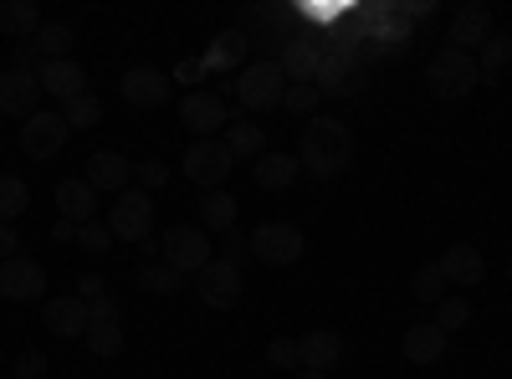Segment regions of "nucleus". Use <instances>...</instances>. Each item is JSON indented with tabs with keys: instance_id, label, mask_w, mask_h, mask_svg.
Here are the masks:
<instances>
[{
	"instance_id": "nucleus-23",
	"label": "nucleus",
	"mask_w": 512,
	"mask_h": 379,
	"mask_svg": "<svg viewBox=\"0 0 512 379\" xmlns=\"http://www.w3.org/2000/svg\"><path fill=\"white\" fill-rule=\"evenodd\" d=\"M400 349H405L410 364H436L446 354V333L436 323H415V328H405V344Z\"/></svg>"
},
{
	"instance_id": "nucleus-41",
	"label": "nucleus",
	"mask_w": 512,
	"mask_h": 379,
	"mask_svg": "<svg viewBox=\"0 0 512 379\" xmlns=\"http://www.w3.org/2000/svg\"><path fill=\"white\" fill-rule=\"evenodd\" d=\"M241 257H251V236H241V231H226V246H221V262L241 267Z\"/></svg>"
},
{
	"instance_id": "nucleus-38",
	"label": "nucleus",
	"mask_w": 512,
	"mask_h": 379,
	"mask_svg": "<svg viewBox=\"0 0 512 379\" xmlns=\"http://www.w3.org/2000/svg\"><path fill=\"white\" fill-rule=\"evenodd\" d=\"M267 359H272L277 369H297V364H303V354H297V339H272V344H267Z\"/></svg>"
},
{
	"instance_id": "nucleus-20",
	"label": "nucleus",
	"mask_w": 512,
	"mask_h": 379,
	"mask_svg": "<svg viewBox=\"0 0 512 379\" xmlns=\"http://www.w3.org/2000/svg\"><path fill=\"white\" fill-rule=\"evenodd\" d=\"M297 354H303V364H308V369L328 374L338 359H344V339H338L333 328H318V333H308V339H297Z\"/></svg>"
},
{
	"instance_id": "nucleus-10",
	"label": "nucleus",
	"mask_w": 512,
	"mask_h": 379,
	"mask_svg": "<svg viewBox=\"0 0 512 379\" xmlns=\"http://www.w3.org/2000/svg\"><path fill=\"white\" fill-rule=\"evenodd\" d=\"M0 292H6L11 303H36L41 292H47V267L31 262V257L0 262Z\"/></svg>"
},
{
	"instance_id": "nucleus-18",
	"label": "nucleus",
	"mask_w": 512,
	"mask_h": 379,
	"mask_svg": "<svg viewBox=\"0 0 512 379\" xmlns=\"http://www.w3.org/2000/svg\"><path fill=\"white\" fill-rule=\"evenodd\" d=\"M436 267H441L446 287H477V282L487 277V262H482V251H477V246H466V241L446 246V257H441Z\"/></svg>"
},
{
	"instance_id": "nucleus-1",
	"label": "nucleus",
	"mask_w": 512,
	"mask_h": 379,
	"mask_svg": "<svg viewBox=\"0 0 512 379\" xmlns=\"http://www.w3.org/2000/svg\"><path fill=\"white\" fill-rule=\"evenodd\" d=\"M297 159H303V170H308V175L333 180V175H344V170H349L354 139H349V129H344L338 118H308L303 144H297Z\"/></svg>"
},
{
	"instance_id": "nucleus-19",
	"label": "nucleus",
	"mask_w": 512,
	"mask_h": 379,
	"mask_svg": "<svg viewBox=\"0 0 512 379\" xmlns=\"http://www.w3.org/2000/svg\"><path fill=\"white\" fill-rule=\"evenodd\" d=\"M57 210H62V221L88 226L93 210H98V190H93L88 180H62V185H57Z\"/></svg>"
},
{
	"instance_id": "nucleus-30",
	"label": "nucleus",
	"mask_w": 512,
	"mask_h": 379,
	"mask_svg": "<svg viewBox=\"0 0 512 379\" xmlns=\"http://www.w3.org/2000/svg\"><path fill=\"white\" fill-rule=\"evenodd\" d=\"M512 62V36L502 31H492V41H487V47L477 52V72H482V82H492V77H502V67Z\"/></svg>"
},
{
	"instance_id": "nucleus-46",
	"label": "nucleus",
	"mask_w": 512,
	"mask_h": 379,
	"mask_svg": "<svg viewBox=\"0 0 512 379\" xmlns=\"http://www.w3.org/2000/svg\"><path fill=\"white\" fill-rule=\"evenodd\" d=\"M52 241H62V246L77 241V226H72V221H57V226H52Z\"/></svg>"
},
{
	"instance_id": "nucleus-39",
	"label": "nucleus",
	"mask_w": 512,
	"mask_h": 379,
	"mask_svg": "<svg viewBox=\"0 0 512 379\" xmlns=\"http://www.w3.org/2000/svg\"><path fill=\"white\" fill-rule=\"evenodd\" d=\"M134 175H139V185H144V195H149V190H159V185L169 180V164H164V159H144Z\"/></svg>"
},
{
	"instance_id": "nucleus-34",
	"label": "nucleus",
	"mask_w": 512,
	"mask_h": 379,
	"mask_svg": "<svg viewBox=\"0 0 512 379\" xmlns=\"http://www.w3.org/2000/svg\"><path fill=\"white\" fill-rule=\"evenodd\" d=\"M466 323H472V303H466V298H441L436 303V328L446 333V339L456 328H466Z\"/></svg>"
},
{
	"instance_id": "nucleus-26",
	"label": "nucleus",
	"mask_w": 512,
	"mask_h": 379,
	"mask_svg": "<svg viewBox=\"0 0 512 379\" xmlns=\"http://www.w3.org/2000/svg\"><path fill=\"white\" fill-rule=\"evenodd\" d=\"M0 31L6 36H36L41 31V11L31 0H0Z\"/></svg>"
},
{
	"instance_id": "nucleus-22",
	"label": "nucleus",
	"mask_w": 512,
	"mask_h": 379,
	"mask_svg": "<svg viewBox=\"0 0 512 379\" xmlns=\"http://www.w3.org/2000/svg\"><path fill=\"white\" fill-rule=\"evenodd\" d=\"M297 170H303V164H297L292 154H262L251 164V180H256V190H287L292 180H297Z\"/></svg>"
},
{
	"instance_id": "nucleus-9",
	"label": "nucleus",
	"mask_w": 512,
	"mask_h": 379,
	"mask_svg": "<svg viewBox=\"0 0 512 379\" xmlns=\"http://www.w3.org/2000/svg\"><path fill=\"white\" fill-rule=\"evenodd\" d=\"M67 118L62 113H31L26 123H21V149L31 154V159H57L62 149H67Z\"/></svg>"
},
{
	"instance_id": "nucleus-16",
	"label": "nucleus",
	"mask_w": 512,
	"mask_h": 379,
	"mask_svg": "<svg viewBox=\"0 0 512 379\" xmlns=\"http://www.w3.org/2000/svg\"><path fill=\"white\" fill-rule=\"evenodd\" d=\"M82 180H88L98 195H103V190H108V195H123L128 180H134V164H128L118 149H98V154L88 159V175H82Z\"/></svg>"
},
{
	"instance_id": "nucleus-12",
	"label": "nucleus",
	"mask_w": 512,
	"mask_h": 379,
	"mask_svg": "<svg viewBox=\"0 0 512 379\" xmlns=\"http://www.w3.org/2000/svg\"><path fill=\"white\" fill-rule=\"evenodd\" d=\"M318 57H323V36H282L277 67L287 72V82H313L318 77Z\"/></svg>"
},
{
	"instance_id": "nucleus-29",
	"label": "nucleus",
	"mask_w": 512,
	"mask_h": 379,
	"mask_svg": "<svg viewBox=\"0 0 512 379\" xmlns=\"http://www.w3.org/2000/svg\"><path fill=\"white\" fill-rule=\"evenodd\" d=\"M139 287L149 292V298H175V292L185 287V277H180L175 267H164V262H149V267L139 272Z\"/></svg>"
},
{
	"instance_id": "nucleus-48",
	"label": "nucleus",
	"mask_w": 512,
	"mask_h": 379,
	"mask_svg": "<svg viewBox=\"0 0 512 379\" xmlns=\"http://www.w3.org/2000/svg\"><path fill=\"white\" fill-rule=\"evenodd\" d=\"M0 379H11V374H0Z\"/></svg>"
},
{
	"instance_id": "nucleus-24",
	"label": "nucleus",
	"mask_w": 512,
	"mask_h": 379,
	"mask_svg": "<svg viewBox=\"0 0 512 379\" xmlns=\"http://www.w3.org/2000/svg\"><path fill=\"white\" fill-rule=\"evenodd\" d=\"M226 149H231V159H262L267 154V134H262V123H226V139H221Z\"/></svg>"
},
{
	"instance_id": "nucleus-3",
	"label": "nucleus",
	"mask_w": 512,
	"mask_h": 379,
	"mask_svg": "<svg viewBox=\"0 0 512 379\" xmlns=\"http://www.w3.org/2000/svg\"><path fill=\"white\" fill-rule=\"evenodd\" d=\"M282 93H287V72L277 67V57H256L251 67L236 72V103H241L246 113L282 108Z\"/></svg>"
},
{
	"instance_id": "nucleus-15",
	"label": "nucleus",
	"mask_w": 512,
	"mask_h": 379,
	"mask_svg": "<svg viewBox=\"0 0 512 379\" xmlns=\"http://www.w3.org/2000/svg\"><path fill=\"white\" fill-rule=\"evenodd\" d=\"M36 82H41V93H52L57 103H72V98L88 93V72H82V62H72V57L47 62V67L36 72Z\"/></svg>"
},
{
	"instance_id": "nucleus-32",
	"label": "nucleus",
	"mask_w": 512,
	"mask_h": 379,
	"mask_svg": "<svg viewBox=\"0 0 512 379\" xmlns=\"http://www.w3.org/2000/svg\"><path fill=\"white\" fill-rule=\"evenodd\" d=\"M62 118H67V129H98V123H103V103L93 93H82V98H72L62 108Z\"/></svg>"
},
{
	"instance_id": "nucleus-25",
	"label": "nucleus",
	"mask_w": 512,
	"mask_h": 379,
	"mask_svg": "<svg viewBox=\"0 0 512 379\" xmlns=\"http://www.w3.org/2000/svg\"><path fill=\"white\" fill-rule=\"evenodd\" d=\"M200 231H236V200L226 190H205L200 200Z\"/></svg>"
},
{
	"instance_id": "nucleus-33",
	"label": "nucleus",
	"mask_w": 512,
	"mask_h": 379,
	"mask_svg": "<svg viewBox=\"0 0 512 379\" xmlns=\"http://www.w3.org/2000/svg\"><path fill=\"white\" fill-rule=\"evenodd\" d=\"M410 292H415L420 303H441V298H446V277H441V267H436V262H425V267L410 277Z\"/></svg>"
},
{
	"instance_id": "nucleus-17",
	"label": "nucleus",
	"mask_w": 512,
	"mask_h": 379,
	"mask_svg": "<svg viewBox=\"0 0 512 379\" xmlns=\"http://www.w3.org/2000/svg\"><path fill=\"white\" fill-rule=\"evenodd\" d=\"M492 41V11L487 6H461L451 16V47L456 52H482Z\"/></svg>"
},
{
	"instance_id": "nucleus-47",
	"label": "nucleus",
	"mask_w": 512,
	"mask_h": 379,
	"mask_svg": "<svg viewBox=\"0 0 512 379\" xmlns=\"http://www.w3.org/2000/svg\"><path fill=\"white\" fill-rule=\"evenodd\" d=\"M297 379H328V374H318V369H303V374H297Z\"/></svg>"
},
{
	"instance_id": "nucleus-11",
	"label": "nucleus",
	"mask_w": 512,
	"mask_h": 379,
	"mask_svg": "<svg viewBox=\"0 0 512 379\" xmlns=\"http://www.w3.org/2000/svg\"><path fill=\"white\" fill-rule=\"evenodd\" d=\"M180 118H185V129H190L195 139H216V134H226V123H231L221 93H190V98L180 103Z\"/></svg>"
},
{
	"instance_id": "nucleus-14",
	"label": "nucleus",
	"mask_w": 512,
	"mask_h": 379,
	"mask_svg": "<svg viewBox=\"0 0 512 379\" xmlns=\"http://www.w3.org/2000/svg\"><path fill=\"white\" fill-rule=\"evenodd\" d=\"M118 93L134 103V108H164L175 88H169V77L159 67H128L123 82H118Z\"/></svg>"
},
{
	"instance_id": "nucleus-7",
	"label": "nucleus",
	"mask_w": 512,
	"mask_h": 379,
	"mask_svg": "<svg viewBox=\"0 0 512 379\" xmlns=\"http://www.w3.org/2000/svg\"><path fill=\"white\" fill-rule=\"evenodd\" d=\"M159 251H164V267H175L180 277H195L210 262V231H200V226H169Z\"/></svg>"
},
{
	"instance_id": "nucleus-8",
	"label": "nucleus",
	"mask_w": 512,
	"mask_h": 379,
	"mask_svg": "<svg viewBox=\"0 0 512 379\" xmlns=\"http://www.w3.org/2000/svg\"><path fill=\"white\" fill-rule=\"evenodd\" d=\"M195 292H200V303L216 308V313L236 308V303H241V267H231V262H221V257H210V262L195 272Z\"/></svg>"
},
{
	"instance_id": "nucleus-13",
	"label": "nucleus",
	"mask_w": 512,
	"mask_h": 379,
	"mask_svg": "<svg viewBox=\"0 0 512 379\" xmlns=\"http://www.w3.org/2000/svg\"><path fill=\"white\" fill-rule=\"evenodd\" d=\"M41 82L21 67H0V113H11V118H31L41 113Z\"/></svg>"
},
{
	"instance_id": "nucleus-6",
	"label": "nucleus",
	"mask_w": 512,
	"mask_h": 379,
	"mask_svg": "<svg viewBox=\"0 0 512 379\" xmlns=\"http://www.w3.org/2000/svg\"><path fill=\"white\" fill-rule=\"evenodd\" d=\"M251 257L267 262V267H292L303 257V231L292 221H262L251 231Z\"/></svg>"
},
{
	"instance_id": "nucleus-28",
	"label": "nucleus",
	"mask_w": 512,
	"mask_h": 379,
	"mask_svg": "<svg viewBox=\"0 0 512 379\" xmlns=\"http://www.w3.org/2000/svg\"><path fill=\"white\" fill-rule=\"evenodd\" d=\"M31 210V190H26V180H16V175H0V221L6 226H16L21 216Z\"/></svg>"
},
{
	"instance_id": "nucleus-42",
	"label": "nucleus",
	"mask_w": 512,
	"mask_h": 379,
	"mask_svg": "<svg viewBox=\"0 0 512 379\" xmlns=\"http://www.w3.org/2000/svg\"><path fill=\"white\" fill-rule=\"evenodd\" d=\"M118 318H123L118 298H93L88 303V323H118Z\"/></svg>"
},
{
	"instance_id": "nucleus-31",
	"label": "nucleus",
	"mask_w": 512,
	"mask_h": 379,
	"mask_svg": "<svg viewBox=\"0 0 512 379\" xmlns=\"http://www.w3.org/2000/svg\"><path fill=\"white\" fill-rule=\"evenodd\" d=\"M82 339L93 344L98 359H118V354H123V328H118V323H88V333H82Z\"/></svg>"
},
{
	"instance_id": "nucleus-5",
	"label": "nucleus",
	"mask_w": 512,
	"mask_h": 379,
	"mask_svg": "<svg viewBox=\"0 0 512 379\" xmlns=\"http://www.w3.org/2000/svg\"><path fill=\"white\" fill-rule=\"evenodd\" d=\"M231 170H236V159H231V149H226L221 139H195V144L185 149V175H190L200 190H226Z\"/></svg>"
},
{
	"instance_id": "nucleus-27",
	"label": "nucleus",
	"mask_w": 512,
	"mask_h": 379,
	"mask_svg": "<svg viewBox=\"0 0 512 379\" xmlns=\"http://www.w3.org/2000/svg\"><path fill=\"white\" fill-rule=\"evenodd\" d=\"M31 41L41 47V57H47V62H62V57L77 47V31H72L67 21H41V31H36Z\"/></svg>"
},
{
	"instance_id": "nucleus-21",
	"label": "nucleus",
	"mask_w": 512,
	"mask_h": 379,
	"mask_svg": "<svg viewBox=\"0 0 512 379\" xmlns=\"http://www.w3.org/2000/svg\"><path fill=\"white\" fill-rule=\"evenodd\" d=\"M47 328L57 339H82L88 333V303L82 298H52L47 303Z\"/></svg>"
},
{
	"instance_id": "nucleus-44",
	"label": "nucleus",
	"mask_w": 512,
	"mask_h": 379,
	"mask_svg": "<svg viewBox=\"0 0 512 379\" xmlns=\"http://www.w3.org/2000/svg\"><path fill=\"white\" fill-rule=\"evenodd\" d=\"M77 298H82V303H93V298H108V282H103L98 272H88V277L77 282Z\"/></svg>"
},
{
	"instance_id": "nucleus-45",
	"label": "nucleus",
	"mask_w": 512,
	"mask_h": 379,
	"mask_svg": "<svg viewBox=\"0 0 512 379\" xmlns=\"http://www.w3.org/2000/svg\"><path fill=\"white\" fill-rule=\"evenodd\" d=\"M16 246H21V236H16V226H6V221H0V257H16Z\"/></svg>"
},
{
	"instance_id": "nucleus-35",
	"label": "nucleus",
	"mask_w": 512,
	"mask_h": 379,
	"mask_svg": "<svg viewBox=\"0 0 512 379\" xmlns=\"http://www.w3.org/2000/svg\"><path fill=\"white\" fill-rule=\"evenodd\" d=\"M77 246H82V251H93V257L113 251V231H108V221H88V226H77Z\"/></svg>"
},
{
	"instance_id": "nucleus-4",
	"label": "nucleus",
	"mask_w": 512,
	"mask_h": 379,
	"mask_svg": "<svg viewBox=\"0 0 512 379\" xmlns=\"http://www.w3.org/2000/svg\"><path fill=\"white\" fill-rule=\"evenodd\" d=\"M108 231H113V241L144 246V241L154 236V200H149L144 190H123V195L113 200V210H108Z\"/></svg>"
},
{
	"instance_id": "nucleus-2",
	"label": "nucleus",
	"mask_w": 512,
	"mask_h": 379,
	"mask_svg": "<svg viewBox=\"0 0 512 379\" xmlns=\"http://www.w3.org/2000/svg\"><path fill=\"white\" fill-rule=\"evenodd\" d=\"M425 88L446 103H461L472 88H482V72H477V57L472 52H456V47H441L431 62H425Z\"/></svg>"
},
{
	"instance_id": "nucleus-43",
	"label": "nucleus",
	"mask_w": 512,
	"mask_h": 379,
	"mask_svg": "<svg viewBox=\"0 0 512 379\" xmlns=\"http://www.w3.org/2000/svg\"><path fill=\"white\" fill-rule=\"evenodd\" d=\"M11 67H21V72H31V77H36L41 67H47V57H41V47H36V41H26V47L16 52V62H11Z\"/></svg>"
},
{
	"instance_id": "nucleus-40",
	"label": "nucleus",
	"mask_w": 512,
	"mask_h": 379,
	"mask_svg": "<svg viewBox=\"0 0 512 379\" xmlns=\"http://www.w3.org/2000/svg\"><path fill=\"white\" fill-rule=\"evenodd\" d=\"M241 52H246V36H241V31H226V36H221V52H210V62L226 67V62H236Z\"/></svg>"
},
{
	"instance_id": "nucleus-36",
	"label": "nucleus",
	"mask_w": 512,
	"mask_h": 379,
	"mask_svg": "<svg viewBox=\"0 0 512 379\" xmlns=\"http://www.w3.org/2000/svg\"><path fill=\"white\" fill-rule=\"evenodd\" d=\"M318 88L313 82H287V93H282V108H292V113H313L318 108Z\"/></svg>"
},
{
	"instance_id": "nucleus-37",
	"label": "nucleus",
	"mask_w": 512,
	"mask_h": 379,
	"mask_svg": "<svg viewBox=\"0 0 512 379\" xmlns=\"http://www.w3.org/2000/svg\"><path fill=\"white\" fill-rule=\"evenodd\" d=\"M11 379H47V354H36V349H26L16 364H11Z\"/></svg>"
}]
</instances>
